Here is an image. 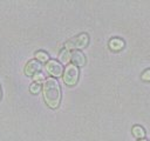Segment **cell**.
<instances>
[{
    "label": "cell",
    "instance_id": "1",
    "mask_svg": "<svg viewBox=\"0 0 150 141\" xmlns=\"http://www.w3.org/2000/svg\"><path fill=\"white\" fill-rule=\"evenodd\" d=\"M42 93L45 102L50 108H57L61 100V89L56 79L48 78L45 80L42 86Z\"/></svg>",
    "mask_w": 150,
    "mask_h": 141
},
{
    "label": "cell",
    "instance_id": "2",
    "mask_svg": "<svg viewBox=\"0 0 150 141\" xmlns=\"http://www.w3.org/2000/svg\"><path fill=\"white\" fill-rule=\"evenodd\" d=\"M88 42H89V36H88V34L87 33H81V34H79V35H76V36H74V38H71V39H69L66 43H64V47H66V49H74V51H76V49H79V48H84L87 45H88Z\"/></svg>",
    "mask_w": 150,
    "mask_h": 141
},
{
    "label": "cell",
    "instance_id": "3",
    "mask_svg": "<svg viewBox=\"0 0 150 141\" xmlns=\"http://www.w3.org/2000/svg\"><path fill=\"white\" fill-rule=\"evenodd\" d=\"M79 67L70 63V65H67L64 70H63V82L68 86H74L77 80H79Z\"/></svg>",
    "mask_w": 150,
    "mask_h": 141
},
{
    "label": "cell",
    "instance_id": "4",
    "mask_svg": "<svg viewBox=\"0 0 150 141\" xmlns=\"http://www.w3.org/2000/svg\"><path fill=\"white\" fill-rule=\"evenodd\" d=\"M46 69L54 78H57V76L63 75V70H64L63 67H62V65L59 61H56V60H49L46 63Z\"/></svg>",
    "mask_w": 150,
    "mask_h": 141
},
{
    "label": "cell",
    "instance_id": "5",
    "mask_svg": "<svg viewBox=\"0 0 150 141\" xmlns=\"http://www.w3.org/2000/svg\"><path fill=\"white\" fill-rule=\"evenodd\" d=\"M41 62L40 61H38V60H30V61H28L27 62V65H26V67H25V74L26 75H28V76H34L35 74H38V73H40V70H41Z\"/></svg>",
    "mask_w": 150,
    "mask_h": 141
},
{
    "label": "cell",
    "instance_id": "6",
    "mask_svg": "<svg viewBox=\"0 0 150 141\" xmlns=\"http://www.w3.org/2000/svg\"><path fill=\"white\" fill-rule=\"evenodd\" d=\"M70 61L75 66H83L86 63L84 54L80 51H73L70 52Z\"/></svg>",
    "mask_w": 150,
    "mask_h": 141
},
{
    "label": "cell",
    "instance_id": "7",
    "mask_svg": "<svg viewBox=\"0 0 150 141\" xmlns=\"http://www.w3.org/2000/svg\"><path fill=\"white\" fill-rule=\"evenodd\" d=\"M109 47L112 49V51H120L124 47V41L122 39H118V38H114L109 41Z\"/></svg>",
    "mask_w": 150,
    "mask_h": 141
},
{
    "label": "cell",
    "instance_id": "8",
    "mask_svg": "<svg viewBox=\"0 0 150 141\" xmlns=\"http://www.w3.org/2000/svg\"><path fill=\"white\" fill-rule=\"evenodd\" d=\"M132 134H134V136L135 137H137V139H143L144 137V135H145V132H144V129L141 127V126H134L132 127Z\"/></svg>",
    "mask_w": 150,
    "mask_h": 141
},
{
    "label": "cell",
    "instance_id": "9",
    "mask_svg": "<svg viewBox=\"0 0 150 141\" xmlns=\"http://www.w3.org/2000/svg\"><path fill=\"white\" fill-rule=\"evenodd\" d=\"M35 58H36V60L38 61H40V62H48L49 60H48V54L47 53H45V52H42V51H39V52H36L35 53Z\"/></svg>",
    "mask_w": 150,
    "mask_h": 141
},
{
    "label": "cell",
    "instance_id": "10",
    "mask_svg": "<svg viewBox=\"0 0 150 141\" xmlns=\"http://www.w3.org/2000/svg\"><path fill=\"white\" fill-rule=\"evenodd\" d=\"M59 58H60V60H61L63 63H66V62H68V61L70 60V52L64 48V49L60 53V56H59Z\"/></svg>",
    "mask_w": 150,
    "mask_h": 141
},
{
    "label": "cell",
    "instance_id": "11",
    "mask_svg": "<svg viewBox=\"0 0 150 141\" xmlns=\"http://www.w3.org/2000/svg\"><path fill=\"white\" fill-rule=\"evenodd\" d=\"M29 90H30V93H33V94H36V93H39V92L41 90V85H40V83H36V82H34V83H32V85H30V87H29Z\"/></svg>",
    "mask_w": 150,
    "mask_h": 141
},
{
    "label": "cell",
    "instance_id": "12",
    "mask_svg": "<svg viewBox=\"0 0 150 141\" xmlns=\"http://www.w3.org/2000/svg\"><path fill=\"white\" fill-rule=\"evenodd\" d=\"M34 82L36 83H41V82H45V76L42 73H38L34 75Z\"/></svg>",
    "mask_w": 150,
    "mask_h": 141
},
{
    "label": "cell",
    "instance_id": "13",
    "mask_svg": "<svg viewBox=\"0 0 150 141\" xmlns=\"http://www.w3.org/2000/svg\"><path fill=\"white\" fill-rule=\"evenodd\" d=\"M142 79H143V80H146V81H150V69H148V70H145V72L143 73Z\"/></svg>",
    "mask_w": 150,
    "mask_h": 141
},
{
    "label": "cell",
    "instance_id": "14",
    "mask_svg": "<svg viewBox=\"0 0 150 141\" xmlns=\"http://www.w3.org/2000/svg\"><path fill=\"white\" fill-rule=\"evenodd\" d=\"M138 141H148V140H145V139H141V140H138Z\"/></svg>",
    "mask_w": 150,
    "mask_h": 141
},
{
    "label": "cell",
    "instance_id": "15",
    "mask_svg": "<svg viewBox=\"0 0 150 141\" xmlns=\"http://www.w3.org/2000/svg\"><path fill=\"white\" fill-rule=\"evenodd\" d=\"M0 99H1V87H0Z\"/></svg>",
    "mask_w": 150,
    "mask_h": 141
}]
</instances>
